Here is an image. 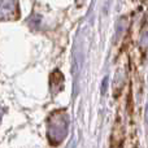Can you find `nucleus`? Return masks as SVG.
<instances>
[{"label": "nucleus", "mask_w": 148, "mask_h": 148, "mask_svg": "<svg viewBox=\"0 0 148 148\" xmlns=\"http://www.w3.org/2000/svg\"><path fill=\"white\" fill-rule=\"evenodd\" d=\"M69 117L64 110H55L48 117L47 135L52 144H60L68 134Z\"/></svg>", "instance_id": "1"}, {"label": "nucleus", "mask_w": 148, "mask_h": 148, "mask_svg": "<svg viewBox=\"0 0 148 148\" xmlns=\"http://www.w3.org/2000/svg\"><path fill=\"white\" fill-rule=\"evenodd\" d=\"M107 84H108V78H104L103 86H101V94H105V91H107Z\"/></svg>", "instance_id": "2"}, {"label": "nucleus", "mask_w": 148, "mask_h": 148, "mask_svg": "<svg viewBox=\"0 0 148 148\" xmlns=\"http://www.w3.org/2000/svg\"><path fill=\"white\" fill-rule=\"evenodd\" d=\"M1 116H3V109L0 108V120H1Z\"/></svg>", "instance_id": "5"}, {"label": "nucleus", "mask_w": 148, "mask_h": 148, "mask_svg": "<svg viewBox=\"0 0 148 148\" xmlns=\"http://www.w3.org/2000/svg\"><path fill=\"white\" fill-rule=\"evenodd\" d=\"M121 146H122V143H121V144H118V146H112V147H110V148H122V147H121Z\"/></svg>", "instance_id": "3"}, {"label": "nucleus", "mask_w": 148, "mask_h": 148, "mask_svg": "<svg viewBox=\"0 0 148 148\" xmlns=\"http://www.w3.org/2000/svg\"><path fill=\"white\" fill-rule=\"evenodd\" d=\"M146 120H147V125H148V107H147V113H146Z\"/></svg>", "instance_id": "4"}]
</instances>
